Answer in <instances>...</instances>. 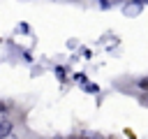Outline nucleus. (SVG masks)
Instances as JSON below:
<instances>
[{"label": "nucleus", "mask_w": 148, "mask_h": 139, "mask_svg": "<svg viewBox=\"0 0 148 139\" xmlns=\"http://www.w3.org/2000/svg\"><path fill=\"white\" fill-rule=\"evenodd\" d=\"M9 130H12V125H9L7 120H0V137H2V134H7Z\"/></svg>", "instance_id": "obj_1"}, {"label": "nucleus", "mask_w": 148, "mask_h": 139, "mask_svg": "<svg viewBox=\"0 0 148 139\" xmlns=\"http://www.w3.org/2000/svg\"><path fill=\"white\" fill-rule=\"evenodd\" d=\"M146 102H148V97H146Z\"/></svg>", "instance_id": "obj_4"}, {"label": "nucleus", "mask_w": 148, "mask_h": 139, "mask_svg": "<svg viewBox=\"0 0 148 139\" xmlns=\"http://www.w3.org/2000/svg\"><path fill=\"white\" fill-rule=\"evenodd\" d=\"M5 109H7V107H5V104H2V102H0V111H5Z\"/></svg>", "instance_id": "obj_3"}, {"label": "nucleus", "mask_w": 148, "mask_h": 139, "mask_svg": "<svg viewBox=\"0 0 148 139\" xmlns=\"http://www.w3.org/2000/svg\"><path fill=\"white\" fill-rule=\"evenodd\" d=\"M139 88H141V90H148V76H146V79H141V81H139Z\"/></svg>", "instance_id": "obj_2"}]
</instances>
